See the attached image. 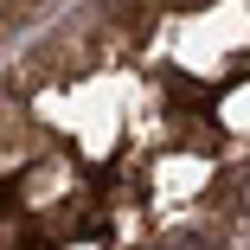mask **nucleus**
I'll list each match as a JSON object with an SVG mask.
<instances>
[{
  "instance_id": "nucleus-1",
  "label": "nucleus",
  "mask_w": 250,
  "mask_h": 250,
  "mask_svg": "<svg viewBox=\"0 0 250 250\" xmlns=\"http://www.w3.org/2000/svg\"><path fill=\"white\" fill-rule=\"evenodd\" d=\"M173 250H212V231H186V237H173Z\"/></svg>"
},
{
  "instance_id": "nucleus-2",
  "label": "nucleus",
  "mask_w": 250,
  "mask_h": 250,
  "mask_svg": "<svg viewBox=\"0 0 250 250\" xmlns=\"http://www.w3.org/2000/svg\"><path fill=\"white\" fill-rule=\"evenodd\" d=\"M237 206H244V212H250V173H244V186H237Z\"/></svg>"
},
{
  "instance_id": "nucleus-3",
  "label": "nucleus",
  "mask_w": 250,
  "mask_h": 250,
  "mask_svg": "<svg viewBox=\"0 0 250 250\" xmlns=\"http://www.w3.org/2000/svg\"><path fill=\"white\" fill-rule=\"evenodd\" d=\"M167 7H180V13H186V7H206V0H167Z\"/></svg>"
}]
</instances>
